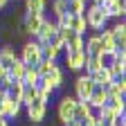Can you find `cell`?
<instances>
[{
	"label": "cell",
	"mask_w": 126,
	"mask_h": 126,
	"mask_svg": "<svg viewBox=\"0 0 126 126\" xmlns=\"http://www.w3.org/2000/svg\"><path fill=\"white\" fill-rule=\"evenodd\" d=\"M83 18H86V25H88V32H99L108 25V16L104 11L101 5H94V2H88L86 9H83Z\"/></svg>",
	"instance_id": "cell-1"
},
{
	"label": "cell",
	"mask_w": 126,
	"mask_h": 126,
	"mask_svg": "<svg viewBox=\"0 0 126 126\" xmlns=\"http://www.w3.org/2000/svg\"><path fill=\"white\" fill-rule=\"evenodd\" d=\"M23 108H25V117H27V122L32 126H41L47 119V113H50V104L43 101V99H38V97L32 101V104L23 106Z\"/></svg>",
	"instance_id": "cell-2"
},
{
	"label": "cell",
	"mask_w": 126,
	"mask_h": 126,
	"mask_svg": "<svg viewBox=\"0 0 126 126\" xmlns=\"http://www.w3.org/2000/svg\"><path fill=\"white\" fill-rule=\"evenodd\" d=\"M18 59L25 65H36L41 61V43L36 38H27L23 41V45L18 47Z\"/></svg>",
	"instance_id": "cell-3"
},
{
	"label": "cell",
	"mask_w": 126,
	"mask_h": 126,
	"mask_svg": "<svg viewBox=\"0 0 126 126\" xmlns=\"http://www.w3.org/2000/svg\"><path fill=\"white\" fill-rule=\"evenodd\" d=\"M74 106H77L74 94H61V99L56 101V122L65 124V122L74 119Z\"/></svg>",
	"instance_id": "cell-4"
},
{
	"label": "cell",
	"mask_w": 126,
	"mask_h": 126,
	"mask_svg": "<svg viewBox=\"0 0 126 126\" xmlns=\"http://www.w3.org/2000/svg\"><path fill=\"white\" fill-rule=\"evenodd\" d=\"M72 86H74V97H77L79 101H88L90 92H92V88H94L90 74H86V72H79Z\"/></svg>",
	"instance_id": "cell-5"
},
{
	"label": "cell",
	"mask_w": 126,
	"mask_h": 126,
	"mask_svg": "<svg viewBox=\"0 0 126 126\" xmlns=\"http://www.w3.org/2000/svg\"><path fill=\"white\" fill-rule=\"evenodd\" d=\"M63 68L70 70V72H83L86 65V52L79 50V52H63Z\"/></svg>",
	"instance_id": "cell-6"
},
{
	"label": "cell",
	"mask_w": 126,
	"mask_h": 126,
	"mask_svg": "<svg viewBox=\"0 0 126 126\" xmlns=\"http://www.w3.org/2000/svg\"><path fill=\"white\" fill-rule=\"evenodd\" d=\"M41 81H45V83L50 86L54 92L63 90V86H65V68H63V65H56V68H54L50 74L41 77Z\"/></svg>",
	"instance_id": "cell-7"
},
{
	"label": "cell",
	"mask_w": 126,
	"mask_h": 126,
	"mask_svg": "<svg viewBox=\"0 0 126 126\" xmlns=\"http://www.w3.org/2000/svg\"><path fill=\"white\" fill-rule=\"evenodd\" d=\"M0 108H2V115L7 119H16V117L20 115V110H23V104L16 101V99H11L9 94L5 92L2 97H0Z\"/></svg>",
	"instance_id": "cell-8"
},
{
	"label": "cell",
	"mask_w": 126,
	"mask_h": 126,
	"mask_svg": "<svg viewBox=\"0 0 126 126\" xmlns=\"http://www.w3.org/2000/svg\"><path fill=\"white\" fill-rule=\"evenodd\" d=\"M20 18H23V23H25L27 36H29V38H34V36H36V32H38V27H41V23H43V18H45V14H27V11H25Z\"/></svg>",
	"instance_id": "cell-9"
},
{
	"label": "cell",
	"mask_w": 126,
	"mask_h": 126,
	"mask_svg": "<svg viewBox=\"0 0 126 126\" xmlns=\"http://www.w3.org/2000/svg\"><path fill=\"white\" fill-rule=\"evenodd\" d=\"M54 32H56V23H54V18H50V16H45L34 38H36L38 43H47V41L52 38V34H54Z\"/></svg>",
	"instance_id": "cell-10"
},
{
	"label": "cell",
	"mask_w": 126,
	"mask_h": 126,
	"mask_svg": "<svg viewBox=\"0 0 126 126\" xmlns=\"http://www.w3.org/2000/svg\"><path fill=\"white\" fill-rule=\"evenodd\" d=\"M83 52H86L88 56H99V54L104 52L97 32H92V34H86V36H83Z\"/></svg>",
	"instance_id": "cell-11"
},
{
	"label": "cell",
	"mask_w": 126,
	"mask_h": 126,
	"mask_svg": "<svg viewBox=\"0 0 126 126\" xmlns=\"http://www.w3.org/2000/svg\"><path fill=\"white\" fill-rule=\"evenodd\" d=\"M104 88H106V92H108V97H124V94H126V74L115 77L113 81L106 83Z\"/></svg>",
	"instance_id": "cell-12"
},
{
	"label": "cell",
	"mask_w": 126,
	"mask_h": 126,
	"mask_svg": "<svg viewBox=\"0 0 126 126\" xmlns=\"http://www.w3.org/2000/svg\"><path fill=\"white\" fill-rule=\"evenodd\" d=\"M65 27L72 29L74 34H81V36L88 34V25H86V18L81 14H68V25Z\"/></svg>",
	"instance_id": "cell-13"
},
{
	"label": "cell",
	"mask_w": 126,
	"mask_h": 126,
	"mask_svg": "<svg viewBox=\"0 0 126 126\" xmlns=\"http://www.w3.org/2000/svg\"><path fill=\"white\" fill-rule=\"evenodd\" d=\"M106 101H108V92H106V88H104V86H94L92 92H90V97H88L90 108H92V110H97V108H101Z\"/></svg>",
	"instance_id": "cell-14"
},
{
	"label": "cell",
	"mask_w": 126,
	"mask_h": 126,
	"mask_svg": "<svg viewBox=\"0 0 126 126\" xmlns=\"http://www.w3.org/2000/svg\"><path fill=\"white\" fill-rule=\"evenodd\" d=\"M16 59H18V50H16L11 43H2L0 45V63H2L5 68H9Z\"/></svg>",
	"instance_id": "cell-15"
},
{
	"label": "cell",
	"mask_w": 126,
	"mask_h": 126,
	"mask_svg": "<svg viewBox=\"0 0 126 126\" xmlns=\"http://www.w3.org/2000/svg\"><path fill=\"white\" fill-rule=\"evenodd\" d=\"M104 11H106L108 18H115V20L124 18L126 16V0H113L108 7H104Z\"/></svg>",
	"instance_id": "cell-16"
},
{
	"label": "cell",
	"mask_w": 126,
	"mask_h": 126,
	"mask_svg": "<svg viewBox=\"0 0 126 126\" xmlns=\"http://www.w3.org/2000/svg\"><path fill=\"white\" fill-rule=\"evenodd\" d=\"M90 79H92V83H94V86H106V83L113 81V74H110V70H108L106 65H101L99 70L90 72Z\"/></svg>",
	"instance_id": "cell-17"
},
{
	"label": "cell",
	"mask_w": 126,
	"mask_h": 126,
	"mask_svg": "<svg viewBox=\"0 0 126 126\" xmlns=\"http://www.w3.org/2000/svg\"><path fill=\"white\" fill-rule=\"evenodd\" d=\"M23 11L27 14H45L47 0H23Z\"/></svg>",
	"instance_id": "cell-18"
},
{
	"label": "cell",
	"mask_w": 126,
	"mask_h": 126,
	"mask_svg": "<svg viewBox=\"0 0 126 126\" xmlns=\"http://www.w3.org/2000/svg\"><path fill=\"white\" fill-rule=\"evenodd\" d=\"M61 50L54 47L52 43H41V59H50V61H59L61 59Z\"/></svg>",
	"instance_id": "cell-19"
},
{
	"label": "cell",
	"mask_w": 126,
	"mask_h": 126,
	"mask_svg": "<svg viewBox=\"0 0 126 126\" xmlns=\"http://www.w3.org/2000/svg\"><path fill=\"white\" fill-rule=\"evenodd\" d=\"M94 115H97V119H101V122H108V124H113V119H115L119 113H115V110L110 108L108 104H104L101 108H97V110H94Z\"/></svg>",
	"instance_id": "cell-20"
},
{
	"label": "cell",
	"mask_w": 126,
	"mask_h": 126,
	"mask_svg": "<svg viewBox=\"0 0 126 126\" xmlns=\"http://www.w3.org/2000/svg\"><path fill=\"white\" fill-rule=\"evenodd\" d=\"M50 11H52V18H59V16L68 14V0H50Z\"/></svg>",
	"instance_id": "cell-21"
},
{
	"label": "cell",
	"mask_w": 126,
	"mask_h": 126,
	"mask_svg": "<svg viewBox=\"0 0 126 126\" xmlns=\"http://www.w3.org/2000/svg\"><path fill=\"white\" fill-rule=\"evenodd\" d=\"M38 79H41L38 70H36L34 65H27V68H25V72H23V79H20V81H23V83H27V86H36V83H38Z\"/></svg>",
	"instance_id": "cell-22"
},
{
	"label": "cell",
	"mask_w": 126,
	"mask_h": 126,
	"mask_svg": "<svg viewBox=\"0 0 126 126\" xmlns=\"http://www.w3.org/2000/svg\"><path fill=\"white\" fill-rule=\"evenodd\" d=\"M92 113V108H90V104L88 101H79L77 99V106H74V119H79V122H83L88 115Z\"/></svg>",
	"instance_id": "cell-23"
},
{
	"label": "cell",
	"mask_w": 126,
	"mask_h": 126,
	"mask_svg": "<svg viewBox=\"0 0 126 126\" xmlns=\"http://www.w3.org/2000/svg\"><path fill=\"white\" fill-rule=\"evenodd\" d=\"M56 65H59V61H50V59H41V61L36 63L34 68L38 70V74H41V77H45V74H50V72H52V70H54Z\"/></svg>",
	"instance_id": "cell-24"
},
{
	"label": "cell",
	"mask_w": 126,
	"mask_h": 126,
	"mask_svg": "<svg viewBox=\"0 0 126 126\" xmlns=\"http://www.w3.org/2000/svg\"><path fill=\"white\" fill-rule=\"evenodd\" d=\"M25 68H27L25 63H23L20 59H16V61L11 63V65L7 68V74H9L11 79H23V72H25Z\"/></svg>",
	"instance_id": "cell-25"
},
{
	"label": "cell",
	"mask_w": 126,
	"mask_h": 126,
	"mask_svg": "<svg viewBox=\"0 0 126 126\" xmlns=\"http://www.w3.org/2000/svg\"><path fill=\"white\" fill-rule=\"evenodd\" d=\"M106 104L113 108L115 113H126V94H124V97H108Z\"/></svg>",
	"instance_id": "cell-26"
},
{
	"label": "cell",
	"mask_w": 126,
	"mask_h": 126,
	"mask_svg": "<svg viewBox=\"0 0 126 126\" xmlns=\"http://www.w3.org/2000/svg\"><path fill=\"white\" fill-rule=\"evenodd\" d=\"M34 99H36V86H27V83H25L23 94H20V104L27 106V104H32Z\"/></svg>",
	"instance_id": "cell-27"
},
{
	"label": "cell",
	"mask_w": 126,
	"mask_h": 126,
	"mask_svg": "<svg viewBox=\"0 0 126 126\" xmlns=\"http://www.w3.org/2000/svg\"><path fill=\"white\" fill-rule=\"evenodd\" d=\"M108 70H110V74H113V79H115V77H122V74H126V61H122V59H115V61L108 65Z\"/></svg>",
	"instance_id": "cell-28"
},
{
	"label": "cell",
	"mask_w": 126,
	"mask_h": 126,
	"mask_svg": "<svg viewBox=\"0 0 126 126\" xmlns=\"http://www.w3.org/2000/svg\"><path fill=\"white\" fill-rule=\"evenodd\" d=\"M83 9H86L83 0H68V14H81L83 16Z\"/></svg>",
	"instance_id": "cell-29"
},
{
	"label": "cell",
	"mask_w": 126,
	"mask_h": 126,
	"mask_svg": "<svg viewBox=\"0 0 126 126\" xmlns=\"http://www.w3.org/2000/svg\"><path fill=\"white\" fill-rule=\"evenodd\" d=\"M97 122H99V119H97V115H94V110H92V113H90L81 124H83V126H97Z\"/></svg>",
	"instance_id": "cell-30"
},
{
	"label": "cell",
	"mask_w": 126,
	"mask_h": 126,
	"mask_svg": "<svg viewBox=\"0 0 126 126\" xmlns=\"http://www.w3.org/2000/svg\"><path fill=\"white\" fill-rule=\"evenodd\" d=\"M11 81H14V79H11L9 74H2V77H0V88H2V90H7V88L11 86Z\"/></svg>",
	"instance_id": "cell-31"
},
{
	"label": "cell",
	"mask_w": 126,
	"mask_h": 126,
	"mask_svg": "<svg viewBox=\"0 0 126 126\" xmlns=\"http://www.w3.org/2000/svg\"><path fill=\"white\" fill-rule=\"evenodd\" d=\"M63 126H83L81 122H79V119H70V122H65V124H63Z\"/></svg>",
	"instance_id": "cell-32"
},
{
	"label": "cell",
	"mask_w": 126,
	"mask_h": 126,
	"mask_svg": "<svg viewBox=\"0 0 126 126\" xmlns=\"http://www.w3.org/2000/svg\"><path fill=\"white\" fill-rule=\"evenodd\" d=\"M0 126H11V122H9L5 115H0Z\"/></svg>",
	"instance_id": "cell-33"
},
{
	"label": "cell",
	"mask_w": 126,
	"mask_h": 126,
	"mask_svg": "<svg viewBox=\"0 0 126 126\" xmlns=\"http://www.w3.org/2000/svg\"><path fill=\"white\" fill-rule=\"evenodd\" d=\"M9 2H11V0H0V11H5L9 7Z\"/></svg>",
	"instance_id": "cell-34"
},
{
	"label": "cell",
	"mask_w": 126,
	"mask_h": 126,
	"mask_svg": "<svg viewBox=\"0 0 126 126\" xmlns=\"http://www.w3.org/2000/svg\"><path fill=\"white\" fill-rule=\"evenodd\" d=\"M5 92H7V90H2V88H0V97H2V94H5Z\"/></svg>",
	"instance_id": "cell-35"
},
{
	"label": "cell",
	"mask_w": 126,
	"mask_h": 126,
	"mask_svg": "<svg viewBox=\"0 0 126 126\" xmlns=\"http://www.w3.org/2000/svg\"><path fill=\"white\" fill-rule=\"evenodd\" d=\"M0 115H2V108H0Z\"/></svg>",
	"instance_id": "cell-36"
},
{
	"label": "cell",
	"mask_w": 126,
	"mask_h": 126,
	"mask_svg": "<svg viewBox=\"0 0 126 126\" xmlns=\"http://www.w3.org/2000/svg\"><path fill=\"white\" fill-rule=\"evenodd\" d=\"M83 2H86V5H88V0H83Z\"/></svg>",
	"instance_id": "cell-37"
},
{
	"label": "cell",
	"mask_w": 126,
	"mask_h": 126,
	"mask_svg": "<svg viewBox=\"0 0 126 126\" xmlns=\"http://www.w3.org/2000/svg\"><path fill=\"white\" fill-rule=\"evenodd\" d=\"M47 2H50V0H47Z\"/></svg>",
	"instance_id": "cell-38"
}]
</instances>
